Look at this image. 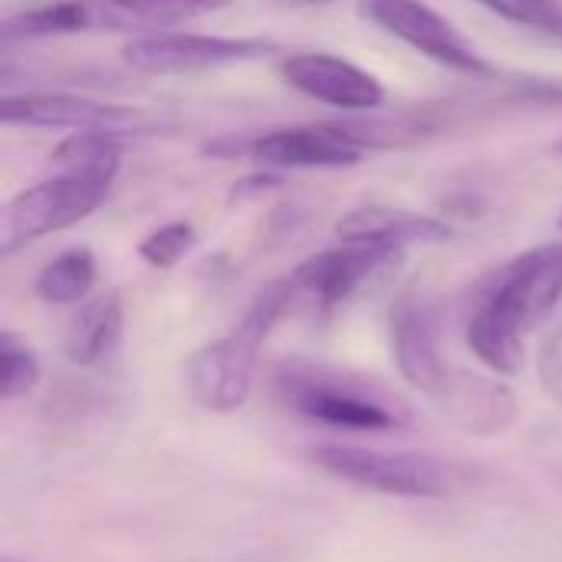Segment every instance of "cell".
Masks as SVG:
<instances>
[{
  "mask_svg": "<svg viewBox=\"0 0 562 562\" xmlns=\"http://www.w3.org/2000/svg\"><path fill=\"white\" fill-rule=\"evenodd\" d=\"M392 352L398 372L428 395L448 418L474 435H501L517 418L507 385L451 366L441 349V319L431 300L402 296L392 310Z\"/></svg>",
  "mask_w": 562,
  "mask_h": 562,
  "instance_id": "1",
  "label": "cell"
},
{
  "mask_svg": "<svg viewBox=\"0 0 562 562\" xmlns=\"http://www.w3.org/2000/svg\"><path fill=\"white\" fill-rule=\"evenodd\" d=\"M562 300V240L540 244L504 263L477 293L468 316V346L501 372L524 369V339L550 319Z\"/></svg>",
  "mask_w": 562,
  "mask_h": 562,
  "instance_id": "2",
  "label": "cell"
},
{
  "mask_svg": "<svg viewBox=\"0 0 562 562\" xmlns=\"http://www.w3.org/2000/svg\"><path fill=\"white\" fill-rule=\"evenodd\" d=\"M296 300V286L290 277L270 283L244 313L237 329L217 342L201 346L188 359V389L191 398L207 412H237L254 389L257 352L273 326L286 316Z\"/></svg>",
  "mask_w": 562,
  "mask_h": 562,
  "instance_id": "3",
  "label": "cell"
},
{
  "mask_svg": "<svg viewBox=\"0 0 562 562\" xmlns=\"http://www.w3.org/2000/svg\"><path fill=\"white\" fill-rule=\"evenodd\" d=\"M119 165L122 161L56 168L53 178L16 191L0 214V254L10 257L26 244H36L86 221L109 198Z\"/></svg>",
  "mask_w": 562,
  "mask_h": 562,
  "instance_id": "4",
  "label": "cell"
},
{
  "mask_svg": "<svg viewBox=\"0 0 562 562\" xmlns=\"http://www.w3.org/2000/svg\"><path fill=\"white\" fill-rule=\"evenodd\" d=\"M310 458L326 474L389 497L441 501L468 484V471L461 464L431 454H389L352 445H319L310 451Z\"/></svg>",
  "mask_w": 562,
  "mask_h": 562,
  "instance_id": "5",
  "label": "cell"
},
{
  "mask_svg": "<svg viewBox=\"0 0 562 562\" xmlns=\"http://www.w3.org/2000/svg\"><path fill=\"white\" fill-rule=\"evenodd\" d=\"M273 389L290 412L329 428L398 431L408 425V418L395 412L382 395L329 369L300 366V362L280 366L273 372Z\"/></svg>",
  "mask_w": 562,
  "mask_h": 562,
  "instance_id": "6",
  "label": "cell"
},
{
  "mask_svg": "<svg viewBox=\"0 0 562 562\" xmlns=\"http://www.w3.org/2000/svg\"><path fill=\"white\" fill-rule=\"evenodd\" d=\"M270 53H277V43L263 36L168 30L151 36H132L122 46V63L142 76H194V72L254 63Z\"/></svg>",
  "mask_w": 562,
  "mask_h": 562,
  "instance_id": "7",
  "label": "cell"
},
{
  "mask_svg": "<svg viewBox=\"0 0 562 562\" xmlns=\"http://www.w3.org/2000/svg\"><path fill=\"white\" fill-rule=\"evenodd\" d=\"M362 16L438 66L474 79L494 72L491 59L425 0H362Z\"/></svg>",
  "mask_w": 562,
  "mask_h": 562,
  "instance_id": "8",
  "label": "cell"
},
{
  "mask_svg": "<svg viewBox=\"0 0 562 562\" xmlns=\"http://www.w3.org/2000/svg\"><path fill=\"white\" fill-rule=\"evenodd\" d=\"M0 122L16 128H53V132H92V128H112V132H151L161 125V119L135 109L119 105L92 95L76 92H23V95H3L0 102Z\"/></svg>",
  "mask_w": 562,
  "mask_h": 562,
  "instance_id": "9",
  "label": "cell"
},
{
  "mask_svg": "<svg viewBox=\"0 0 562 562\" xmlns=\"http://www.w3.org/2000/svg\"><path fill=\"white\" fill-rule=\"evenodd\" d=\"M277 72L300 95L339 112L369 115L385 105L382 79L336 53H290L277 63Z\"/></svg>",
  "mask_w": 562,
  "mask_h": 562,
  "instance_id": "10",
  "label": "cell"
},
{
  "mask_svg": "<svg viewBox=\"0 0 562 562\" xmlns=\"http://www.w3.org/2000/svg\"><path fill=\"white\" fill-rule=\"evenodd\" d=\"M247 158L277 171H333L359 165L366 158V148L339 122H319L247 135Z\"/></svg>",
  "mask_w": 562,
  "mask_h": 562,
  "instance_id": "11",
  "label": "cell"
},
{
  "mask_svg": "<svg viewBox=\"0 0 562 562\" xmlns=\"http://www.w3.org/2000/svg\"><path fill=\"white\" fill-rule=\"evenodd\" d=\"M402 260V250L375 247V244H342L333 250H323L300 263L290 280L296 286V296H306L319 310H336L346 300H352L375 273Z\"/></svg>",
  "mask_w": 562,
  "mask_h": 562,
  "instance_id": "12",
  "label": "cell"
},
{
  "mask_svg": "<svg viewBox=\"0 0 562 562\" xmlns=\"http://www.w3.org/2000/svg\"><path fill=\"white\" fill-rule=\"evenodd\" d=\"M336 237L342 244H375L392 250H408L415 244H445L454 237V227L441 217L408 211V207H385L366 204L352 207L336 221Z\"/></svg>",
  "mask_w": 562,
  "mask_h": 562,
  "instance_id": "13",
  "label": "cell"
},
{
  "mask_svg": "<svg viewBox=\"0 0 562 562\" xmlns=\"http://www.w3.org/2000/svg\"><path fill=\"white\" fill-rule=\"evenodd\" d=\"M227 0H82L86 33H128L151 36L178 30Z\"/></svg>",
  "mask_w": 562,
  "mask_h": 562,
  "instance_id": "14",
  "label": "cell"
},
{
  "mask_svg": "<svg viewBox=\"0 0 562 562\" xmlns=\"http://www.w3.org/2000/svg\"><path fill=\"white\" fill-rule=\"evenodd\" d=\"M122 329H125V306H122V296L115 290H109L79 306V313L72 316V323L66 329L63 349H66L69 362L95 366L115 352Z\"/></svg>",
  "mask_w": 562,
  "mask_h": 562,
  "instance_id": "15",
  "label": "cell"
},
{
  "mask_svg": "<svg viewBox=\"0 0 562 562\" xmlns=\"http://www.w3.org/2000/svg\"><path fill=\"white\" fill-rule=\"evenodd\" d=\"M99 267L89 247H69L63 254H56L40 273H36V296L49 306H72L82 303L89 296V290L95 286Z\"/></svg>",
  "mask_w": 562,
  "mask_h": 562,
  "instance_id": "16",
  "label": "cell"
},
{
  "mask_svg": "<svg viewBox=\"0 0 562 562\" xmlns=\"http://www.w3.org/2000/svg\"><path fill=\"white\" fill-rule=\"evenodd\" d=\"M198 247V231L191 221H168L161 227H155L151 234L142 237L138 244V257L151 267V270H171L178 267L191 250Z\"/></svg>",
  "mask_w": 562,
  "mask_h": 562,
  "instance_id": "17",
  "label": "cell"
},
{
  "mask_svg": "<svg viewBox=\"0 0 562 562\" xmlns=\"http://www.w3.org/2000/svg\"><path fill=\"white\" fill-rule=\"evenodd\" d=\"M40 382V362L36 356L13 336L0 333V398L13 402Z\"/></svg>",
  "mask_w": 562,
  "mask_h": 562,
  "instance_id": "18",
  "label": "cell"
},
{
  "mask_svg": "<svg viewBox=\"0 0 562 562\" xmlns=\"http://www.w3.org/2000/svg\"><path fill=\"white\" fill-rule=\"evenodd\" d=\"M491 13L562 43V0H477Z\"/></svg>",
  "mask_w": 562,
  "mask_h": 562,
  "instance_id": "19",
  "label": "cell"
},
{
  "mask_svg": "<svg viewBox=\"0 0 562 562\" xmlns=\"http://www.w3.org/2000/svg\"><path fill=\"white\" fill-rule=\"evenodd\" d=\"M537 372H540L543 392H547L557 405H562V319L560 326L547 336L543 349H540Z\"/></svg>",
  "mask_w": 562,
  "mask_h": 562,
  "instance_id": "20",
  "label": "cell"
},
{
  "mask_svg": "<svg viewBox=\"0 0 562 562\" xmlns=\"http://www.w3.org/2000/svg\"><path fill=\"white\" fill-rule=\"evenodd\" d=\"M277 184H280V178H277V175H254V178H244V181H237V184H234L231 201H244V198L263 194V191H270V188H277Z\"/></svg>",
  "mask_w": 562,
  "mask_h": 562,
  "instance_id": "21",
  "label": "cell"
},
{
  "mask_svg": "<svg viewBox=\"0 0 562 562\" xmlns=\"http://www.w3.org/2000/svg\"><path fill=\"white\" fill-rule=\"evenodd\" d=\"M0 562H23V560H13V557H0Z\"/></svg>",
  "mask_w": 562,
  "mask_h": 562,
  "instance_id": "22",
  "label": "cell"
},
{
  "mask_svg": "<svg viewBox=\"0 0 562 562\" xmlns=\"http://www.w3.org/2000/svg\"><path fill=\"white\" fill-rule=\"evenodd\" d=\"M306 3H329V0H306Z\"/></svg>",
  "mask_w": 562,
  "mask_h": 562,
  "instance_id": "23",
  "label": "cell"
},
{
  "mask_svg": "<svg viewBox=\"0 0 562 562\" xmlns=\"http://www.w3.org/2000/svg\"><path fill=\"white\" fill-rule=\"evenodd\" d=\"M560 231H562V214H560Z\"/></svg>",
  "mask_w": 562,
  "mask_h": 562,
  "instance_id": "24",
  "label": "cell"
}]
</instances>
